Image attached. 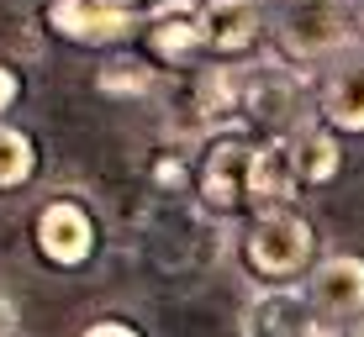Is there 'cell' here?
I'll list each match as a JSON object with an SVG mask.
<instances>
[{
	"instance_id": "11",
	"label": "cell",
	"mask_w": 364,
	"mask_h": 337,
	"mask_svg": "<svg viewBox=\"0 0 364 337\" xmlns=\"http://www.w3.org/2000/svg\"><path fill=\"white\" fill-rule=\"evenodd\" d=\"M191 116L206 132L237 127V74L232 69H222V64L191 69Z\"/></svg>"
},
{
	"instance_id": "4",
	"label": "cell",
	"mask_w": 364,
	"mask_h": 337,
	"mask_svg": "<svg viewBox=\"0 0 364 337\" xmlns=\"http://www.w3.org/2000/svg\"><path fill=\"white\" fill-rule=\"evenodd\" d=\"M274 48L296 64H317L333 58L354 32V11L348 0H280L274 6Z\"/></svg>"
},
{
	"instance_id": "14",
	"label": "cell",
	"mask_w": 364,
	"mask_h": 337,
	"mask_svg": "<svg viewBox=\"0 0 364 337\" xmlns=\"http://www.w3.org/2000/svg\"><path fill=\"white\" fill-rule=\"evenodd\" d=\"M291 169H296V190L301 184H328L343 169V148L328 127H301L291 137Z\"/></svg>"
},
{
	"instance_id": "7",
	"label": "cell",
	"mask_w": 364,
	"mask_h": 337,
	"mask_svg": "<svg viewBox=\"0 0 364 337\" xmlns=\"http://www.w3.org/2000/svg\"><path fill=\"white\" fill-rule=\"evenodd\" d=\"M137 37H143V53L164 69H191L200 58V11L196 0H159L143 21H137Z\"/></svg>"
},
{
	"instance_id": "17",
	"label": "cell",
	"mask_w": 364,
	"mask_h": 337,
	"mask_svg": "<svg viewBox=\"0 0 364 337\" xmlns=\"http://www.w3.org/2000/svg\"><path fill=\"white\" fill-rule=\"evenodd\" d=\"M16 95H21V79H16V74H11L6 64H0V116L16 106Z\"/></svg>"
},
{
	"instance_id": "10",
	"label": "cell",
	"mask_w": 364,
	"mask_h": 337,
	"mask_svg": "<svg viewBox=\"0 0 364 337\" xmlns=\"http://www.w3.org/2000/svg\"><path fill=\"white\" fill-rule=\"evenodd\" d=\"M243 332L248 337H322V316L311 311V301L301 290H259L243 311Z\"/></svg>"
},
{
	"instance_id": "9",
	"label": "cell",
	"mask_w": 364,
	"mask_h": 337,
	"mask_svg": "<svg viewBox=\"0 0 364 337\" xmlns=\"http://www.w3.org/2000/svg\"><path fill=\"white\" fill-rule=\"evenodd\" d=\"M306 301L317 316H333V321H354L364 311V258L354 253H333L311 269L306 280Z\"/></svg>"
},
{
	"instance_id": "12",
	"label": "cell",
	"mask_w": 364,
	"mask_h": 337,
	"mask_svg": "<svg viewBox=\"0 0 364 337\" xmlns=\"http://www.w3.org/2000/svg\"><path fill=\"white\" fill-rule=\"evenodd\" d=\"M322 127L338 132H364V53L343 58L322 90Z\"/></svg>"
},
{
	"instance_id": "2",
	"label": "cell",
	"mask_w": 364,
	"mask_h": 337,
	"mask_svg": "<svg viewBox=\"0 0 364 337\" xmlns=\"http://www.w3.org/2000/svg\"><path fill=\"white\" fill-rule=\"evenodd\" d=\"M311 258H317V232H311V221L301 216V211L274 206V211H259V216L248 221L243 264H248L254 280H264L269 290H280L285 280L306 274Z\"/></svg>"
},
{
	"instance_id": "13",
	"label": "cell",
	"mask_w": 364,
	"mask_h": 337,
	"mask_svg": "<svg viewBox=\"0 0 364 337\" xmlns=\"http://www.w3.org/2000/svg\"><path fill=\"white\" fill-rule=\"evenodd\" d=\"M248 195H254V216H259V211L285 206L296 195L291 137H285V143H254V179H248Z\"/></svg>"
},
{
	"instance_id": "18",
	"label": "cell",
	"mask_w": 364,
	"mask_h": 337,
	"mask_svg": "<svg viewBox=\"0 0 364 337\" xmlns=\"http://www.w3.org/2000/svg\"><path fill=\"white\" fill-rule=\"evenodd\" d=\"M85 337H143V332L127 321H95V327H85Z\"/></svg>"
},
{
	"instance_id": "3",
	"label": "cell",
	"mask_w": 364,
	"mask_h": 337,
	"mask_svg": "<svg viewBox=\"0 0 364 337\" xmlns=\"http://www.w3.org/2000/svg\"><path fill=\"white\" fill-rule=\"evenodd\" d=\"M306 121V101H301V79L285 74L280 64L248 69L237 79V127L254 143H285Z\"/></svg>"
},
{
	"instance_id": "19",
	"label": "cell",
	"mask_w": 364,
	"mask_h": 337,
	"mask_svg": "<svg viewBox=\"0 0 364 337\" xmlns=\"http://www.w3.org/2000/svg\"><path fill=\"white\" fill-rule=\"evenodd\" d=\"M0 337H16V306L0 295Z\"/></svg>"
},
{
	"instance_id": "6",
	"label": "cell",
	"mask_w": 364,
	"mask_h": 337,
	"mask_svg": "<svg viewBox=\"0 0 364 337\" xmlns=\"http://www.w3.org/2000/svg\"><path fill=\"white\" fill-rule=\"evenodd\" d=\"M43 21L64 37V43L106 48V43H122L127 32H137L143 16H137L132 0H48Z\"/></svg>"
},
{
	"instance_id": "8",
	"label": "cell",
	"mask_w": 364,
	"mask_h": 337,
	"mask_svg": "<svg viewBox=\"0 0 364 337\" xmlns=\"http://www.w3.org/2000/svg\"><path fill=\"white\" fill-rule=\"evenodd\" d=\"M32 237H37V253L53 269H80L95 253V221L80 201H48L32 221Z\"/></svg>"
},
{
	"instance_id": "16",
	"label": "cell",
	"mask_w": 364,
	"mask_h": 337,
	"mask_svg": "<svg viewBox=\"0 0 364 337\" xmlns=\"http://www.w3.org/2000/svg\"><path fill=\"white\" fill-rule=\"evenodd\" d=\"M100 90H111V95H143V90H154V74H148L143 58H111L106 69H100Z\"/></svg>"
},
{
	"instance_id": "1",
	"label": "cell",
	"mask_w": 364,
	"mask_h": 337,
	"mask_svg": "<svg viewBox=\"0 0 364 337\" xmlns=\"http://www.w3.org/2000/svg\"><path fill=\"white\" fill-rule=\"evenodd\" d=\"M248 179H254V137L243 127L211 132L206 148H200L196 169H191V190L196 206L217 221H232L243 211H254V195H248Z\"/></svg>"
},
{
	"instance_id": "21",
	"label": "cell",
	"mask_w": 364,
	"mask_h": 337,
	"mask_svg": "<svg viewBox=\"0 0 364 337\" xmlns=\"http://www.w3.org/2000/svg\"><path fill=\"white\" fill-rule=\"evenodd\" d=\"M359 21H364V6H359Z\"/></svg>"
},
{
	"instance_id": "15",
	"label": "cell",
	"mask_w": 364,
	"mask_h": 337,
	"mask_svg": "<svg viewBox=\"0 0 364 337\" xmlns=\"http://www.w3.org/2000/svg\"><path fill=\"white\" fill-rule=\"evenodd\" d=\"M37 169V148L32 137L21 127H11V121H0V190H16V184H27Z\"/></svg>"
},
{
	"instance_id": "5",
	"label": "cell",
	"mask_w": 364,
	"mask_h": 337,
	"mask_svg": "<svg viewBox=\"0 0 364 337\" xmlns=\"http://www.w3.org/2000/svg\"><path fill=\"white\" fill-rule=\"evenodd\" d=\"M200 11V58L232 69L264 37V0H196Z\"/></svg>"
},
{
	"instance_id": "20",
	"label": "cell",
	"mask_w": 364,
	"mask_h": 337,
	"mask_svg": "<svg viewBox=\"0 0 364 337\" xmlns=\"http://www.w3.org/2000/svg\"><path fill=\"white\" fill-rule=\"evenodd\" d=\"M348 337H364V321H354V327H348Z\"/></svg>"
}]
</instances>
